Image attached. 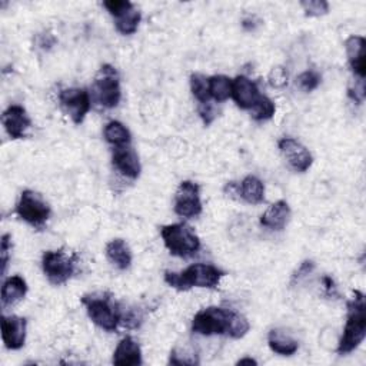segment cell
Here are the masks:
<instances>
[{
    "mask_svg": "<svg viewBox=\"0 0 366 366\" xmlns=\"http://www.w3.org/2000/svg\"><path fill=\"white\" fill-rule=\"evenodd\" d=\"M225 272L209 263H195L183 272H165V282L178 291H189L192 288L214 289L221 283Z\"/></svg>",
    "mask_w": 366,
    "mask_h": 366,
    "instance_id": "1",
    "label": "cell"
},
{
    "mask_svg": "<svg viewBox=\"0 0 366 366\" xmlns=\"http://www.w3.org/2000/svg\"><path fill=\"white\" fill-rule=\"evenodd\" d=\"M366 336V302L365 295L355 291L352 301L348 302V318L344 335L339 341L338 353L348 355L353 352Z\"/></svg>",
    "mask_w": 366,
    "mask_h": 366,
    "instance_id": "2",
    "label": "cell"
},
{
    "mask_svg": "<svg viewBox=\"0 0 366 366\" xmlns=\"http://www.w3.org/2000/svg\"><path fill=\"white\" fill-rule=\"evenodd\" d=\"M160 236L164 239L168 251L179 258L188 259L195 256L200 249V240L190 226L185 223H174L160 228Z\"/></svg>",
    "mask_w": 366,
    "mask_h": 366,
    "instance_id": "3",
    "label": "cell"
},
{
    "mask_svg": "<svg viewBox=\"0 0 366 366\" xmlns=\"http://www.w3.org/2000/svg\"><path fill=\"white\" fill-rule=\"evenodd\" d=\"M82 303L92 322L99 328L113 332L122 320V313L117 305L106 294H93L82 298Z\"/></svg>",
    "mask_w": 366,
    "mask_h": 366,
    "instance_id": "4",
    "label": "cell"
},
{
    "mask_svg": "<svg viewBox=\"0 0 366 366\" xmlns=\"http://www.w3.org/2000/svg\"><path fill=\"white\" fill-rule=\"evenodd\" d=\"M16 214L26 223L42 228L51 218V207L49 203L42 197V195L34 190H23L16 207Z\"/></svg>",
    "mask_w": 366,
    "mask_h": 366,
    "instance_id": "5",
    "label": "cell"
},
{
    "mask_svg": "<svg viewBox=\"0 0 366 366\" xmlns=\"http://www.w3.org/2000/svg\"><path fill=\"white\" fill-rule=\"evenodd\" d=\"M230 312L218 306L199 311L192 320V331L197 335H228Z\"/></svg>",
    "mask_w": 366,
    "mask_h": 366,
    "instance_id": "6",
    "label": "cell"
},
{
    "mask_svg": "<svg viewBox=\"0 0 366 366\" xmlns=\"http://www.w3.org/2000/svg\"><path fill=\"white\" fill-rule=\"evenodd\" d=\"M95 100L107 109L116 107L122 98V89L119 82V73L110 65H103L93 84Z\"/></svg>",
    "mask_w": 366,
    "mask_h": 366,
    "instance_id": "7",
    "label": "cell"
},
{
    "mask_svg": "<svg viewBox=\"0 0 366 366\" xmlns=\"http://www.w3.org/2000/svg\"><path fill=\"white\" fill-rule=\"evenodd\" d=\"M77 266V256L74 254H67L65 251H48L42 258V268L53 285L66 283L74 273Z\"/></svg>",
    "mask_w": 366,
    "mask_h": 366,
    "instance_id": "8",
    "label": "cell"
},
{
    "mask_svg": "<svg viewBox=\"0 0 366 366\" xmlns=\"http://www.w3.org/2000/svg\"><path fill=\"white\" fill-rule=\"evenodd\" d=\"M175 214L185 219L196 218L202 214L200 188L197 183L185 181L179 185L175 195Z\"/></svg>",
    "mask_w": 366,
    "mask_h": 366,
    "instance_id": "9",
    "label": "cell"
},
{
    "mask_svg": "<svg viewBox=\"0 0 366 366\" xmlns=\"http://www.w3.org/2000/svg\"><path fill=\"white\" fill-rule=\"evenodd\" d=\"M62 109L70 116L74 125H80L91 110V95L86 89L69 88L59 93Z\"/></svg>",
    "mask_w": 366,
    "mask_h": 366,
    "instance_id": "10",
    "label": "cell"
},
{
    "mask_svg": "<svg viewBox=\"0 0 366 366\" xmlns=\"http://www.w3.org/2000/svg\"><path fill=\"white\" fill-rule=\"evenodd\" d=\"M279 150L288 160L289 166L299 174H305L313 164V157L311 152L296 139L283 138L277 143Z\"/></svg>",
    "mask_w": 366,
    "mask_h": 366,
    "instance_id": "11",
    "label": "cell"
},
{
    "mask_svg": "<svg viewBox=\"0 0 366 366\" xmlns=\"http://www.w3.org/2000/svg\"><path fill=\"white\" fill-rule=\"evenodd\" d=\"M2 124L8 132V135L18 140L26 138L27 131L32 126V120L23 106L12 105L2 115Z\"/></svg>",
    "mask_w": 366,
    "mask_h": 366,
    "instance_id": "12",
    "label": "cell"
},
{
    "mask_svg": "<svg viewBox=\"0 0 366 366\" xmlns=\"http://www.w3.org/2000/svg\"><path fill=\"white\" fill-rule=\"evenodd\" d=\"M112 164L119 174L129 179H138L142 171L139 156L131 148V145L115 148L112 155Z\"/></svg>",
    "mask_w": 366,
    "mask_h": 366,
    "instance_id": "13",
    "label": "cell"
},
{
    "mask_svg": "<svg viewBox=\"0 0 366 366\" xmlns=\"http://www.w3.org/2000/svg\"><path fill=\"white\" fill-rule=\"evenodd\" d=\"M27 322L19 316H2V339L8 349L18 351L25 345Z\"/></svg>",
    "mask_w": 366,
    "mask_h": 366,
    "instance_id": "14",
    "label": "cell"
},
{
    "mask_svg": "<svg viewBox=\"0 0 366 366\" xmlns=\"http://www.w3.org/2000/svg\"><path fill=\"white\" fill-rule=\"evenodd\" d=\"M232 98L240 109L251 110L261 98L259 89L255 82L247 76H237L232 80Z\"/></svg>",
    "mask_w": 366,
    "mask_h": 366,
    "instance_id": "15",
    "label": "cell"
},
{
    "mask_svg": "<svg viewBox=\"0 0 366 366\" xmlns=\"http://www.w3.org/2000/svg\"><path fill=\"white\" fill-rule=\"evenodd\" d=\"M113 363L120 366L142 365V351L139 344L131 336L122 339L115 349Z\"/></svg>",
    "mask_w": 366,
    "mask_h": 366,
    "instance_id": "16",
    "label": "cell"
},
{
    "mask_svg": "<svg viewBox=\"0 0 366 366\" xmlns=\"http://www.w3.org/2000/svg\"><path fill=\"white\" fill-rule=\"evenodd\" d=\"M291 219V208L288 202L277 200L261 216V225L270 230H282Z\"/></svg>",
    "mask_w": 366,
    "mask_h": 366,
    "instance_id": "17",
    "label": "cell"
},
{
    "mask_svg": "<svg viewBox=\"0 0 366 366\" xmlns=\"http://www.w3.org/2000/svg\"><path fill=\"white\" fill-rule=\"evenodd\" d=\"M345 49L352 72L359 79H365V39L362 36H351L345 42Z\"/></svg>",
    "mask_w": 366,
    "mask_h": 366,
    "instance_id": "18",
    "label": "cell"
},
{
    "mask_svg": "<svg viewBox=\"0 0 366 366\" xmlns=\"http://www.w3.org/2000/svg\"><path fill=\"white\" fill-rule=\"evenodd\" d=\"M27 294V285L22 276H11L4 282L2 287V305L4 308L19 303Z\"/></svg>",
    "mask_w": 366,
    "mask_h": 366,
    "instance_id": "19",
    "label": "cell"
},
{
    "mask_svg": "<svg viewBox=\"0 0 366 366\" xmlns=\"http://www.w3.org/2000/svg\"><path fill=\"white\" fill-rule=\"evenodd\" d=\"M106 256L120 270H126L132 265V252L124 239L110 240L106 245Z\"/></svg>",
    "mask_w": 366,
    "mask_h": 366,
    "instance_id": "20",
    "label": "cell"
},
{
    "mask_svg": "<svg viewBox=\"0 0 366 366\" xmlns=\"http://www.w3.org/2000/svg\"><path fill=\"white\" fill-rule=\"evenodd\" d=\"M269 348L282 356H291L298 352L299 344L283 329H272L268 335Z\"/></svg>",
    "mask_w": 366,
    "mask_h": 366,
    "instance_id": "21",
    "label": "cell"
},
{
    "mask_svg": "<svg viewBox=\"0 0 366 366\" xmlns=\"http://www.w3.org/2000/svg\"><path fill=\"white\" fill-rule=\"evenodd\" d=\"M237 193L251 205H259L265 200V185L256 176H247L239 185Z\"/></svg>",
    "mask_w": 366,
    "mask_h": 366,
    "instance_id": "22",
    "label": "cell"
},
{
    "mask_svg": "<svg viewBox=\"0 0 366 366\" xmlns=\"http://www.w3.org/2000/svg\"><path fill=\"white\" fill-rule=\"evenodd\" d=\"M103 135H105L106 142L110 143L113 148L128 146L132 142V135H131L129 129L117 120L109 122V124L105 126Z\"/></svg>",
    "mask_w": 366,
    "mask_h": 366,
    "instance_id": "23",
    "label": "cell"
},
{
    "mask_svg": "<svg viewBox=\"0 0 366 366\" xmlns=\"http://www.w3.org/2000/svg\"><path fill=\"white\" fill-rule=\"evenodd\" d=\"M211 98L216 102H225L232 96V80L228 76L218 74L209 77Z\"/></svg>",
    "mask_w": 366,
    "mask_h": 366,
    "instance_id": "24",
    "label": "cell"
},
{
    "mask_svg": "<svg viewBox=\"0 0 366 366\" xmlns=\"http://www.w3.org/2000/svg\"><path fill=\"white\" fill-rule=\"evenodd\" d=\"M140 23V12L132 8L131 11L120 15L115 19V26L119 33L122 34H133Z\"/></svg>",
    "mask_w": 366,
    "mask_h": 366,
    "instance_id": "25",
    "label": "cell"
},
{
    "mask_svg": "<svg viewBox=\"0 0 366 366\" xmlns=\"http://www.w3.org/2000/svg\"><path fill=\"white\" fill-rule=\"evenodd\" d=\"M190 91L193 96L202 103L207 105L211 100V89H209V77L200 73H193L190 76Z\"/></svg>",
    "mask_w": 366,
    "mask_h": 366,
    "instance_id": "26",
    "label": "cell"
},
{
    "mask_svg": "<svg viewBox=\"0 0 366 366\" xmlns=\"http://www.w3.org/2000/svg\"><path fill=\"white\" fill-rule=\"evenodd\" d=\"M249 328H251V325L245 316L237 312H233V311L230 312L228 336H230L233 339H240L249 332Z\"/></svg>",
    "mask_w": 366,
    "mask_h": 366,
    "instance_id": "27",
    "label": "cell"
},
{
    "mask_svg": "<svg viewBox=\"0 0 366 366\" xmlns=\"http://www.w3.org/2000/svg\"><path fill=\"white\" fill-rule=\"evenodd\" d=\"M276 112V106L275 103L266 98V96H261L259 100L256 102V105L251 109V116L256 120V122H265L273 117Z\"/></svg>",
    "mask_w": 366,
    "mask_h": 366,
    "instance_id": "28",
    "label": "cell"
},
{
    "mask_svg": "<svg viewBox=\"0 0 366 366\" xmlns=\"http://www.w3.org/2000/svg\"><path fill=\"white\" fill-rule=\"evenodd\" d=\"M301 6L309 18H319L329 12V4L325 2V0H303L301 2Z\"/></svg>",
    "mask_w": 366,
    "mask_h": 366,
    "instance_id": "29",
    "label": "cell"
},
{
    "mask_svg": "<svg viewBox=\"0 0 366 366\" xmlns=\"http://www.w3.org/2000/svg\"><path fill=\"white\" fill-rule=\"evenodd\" d=\"M298 85L305 92H312L320 85V74L316 70H306L299 74Z\"/></svg>",
    "mask_w": 366,
    "mask_h": 366,
    "instance_id": "30",
    "label": "cell"
},
{
    "mask_svg": "<svg viewBox=\"0 0 366 366\" xmlns=\"http://www.w3.org/2000/svg\"><path fill=\"white\" fill-rule=\"evenodd\" d=\"M103 6L115 19L133 8V5L128 0H106V2H103Z\"/></svg>",
    "mask_w": 366,
    "mask_h": 366,
    "instance_id": "31",
    "label": "cell"
},
{
    "mask_svg": "<svg viewBox=\"0 0 366 366\" xmlns=\"http://www.w3.org/2000/svg\"><path fill=\"white\" fill-rule=\"evenodd\" d=\"M269 84L273 88H285L288 85V72L282 66H276L269 73Z\"/></svg>",
    "mask_w": 366,
    "mask_h": 366,
    "instance_id": "32",
    "label": "cell"
},
{
    "mask_svg": "<svg viewBox=\"0 0 366 366\" xmlns=\"http://www.w3.org/2000/svg\"><path fill=\"white\" fill-rule=\"evenodd\" d=\"M315 269V262L313 261H303L299 268L294 272L292 277H291V285L292 287H295L296 283H299L303 277H306L308 275H311Z\"/></svg>",
    "mask_w": 366,
    "mask_h": 366,
    "instance_id": "33",
    "label": "cell"
},
{
    "mask_svg": "<svg viewBox=\"0 0 366 366\" xmlns=\"http://www.w3.org/2000/svg\"><path fill=\"white\" fill-rule=\"evenodd\" d=\"M11 235L6 233L2 236V247H0V262H2V273L5 275L6 273V269H8V263H9V252H11V248H12V243H11Z\"/></svg>",
    "mask_w": 366,
    "mask_h": 366,
    "instance_id": "34",
    "label": "cell"
},
{
    "mask_svg": "<svg viewBox=\"0 0 366 366\" xmlns=\"http://www.w3.org/2000/svg\"><path fill=\"white\" fill-rule=\"evenodd\" d=\"M56 44V39L51 33H40L36 37V45L39 49L42 51H51Z\"/></svg>",
    "mask_w": 366,
    "mask_h": 366,
    "instance_id": "35",
    "label": "cell"
},
{
    "mask_svg": "<svg viewBox=\"0 0 366 366\" xmlns=\"http://www.w3.org/2000/svg\"><path fill=\"white\" fill-rule=\"evenodd\" d=\"M349 96L356 102V103H362L365 99V80L359 79L358 82H355L353 88H349Z\"/></svg>",
    "mask_w": 366,
    "mask_h": 366,
    "instance_id": "36",
    "label": "cell"
},
{
    "mask_svg": "<svg viewBox=\"0 0 366 366\" xmlns=\"http://www.w3.org/2000/svg\"><path fill=\"white\" fill-rule=\"evenodd\" d=\"M199 115H200V117L203 119V124H205V125H211L212 122L215 120V117H216L215 109H214V106H211L209 103L202 105V107L199 109Z\"/></svg>",
    "mask_w": 366,
    "mask_h": 366,
    "instance_id": "37",
    "label": "cell"
},
{
    "mask_svg": "<svg viewBox=\"0 0 366 366\" xmlns=\"http://www.w3.org/2000/svg\"><path fill=\"white\" fill-rule=\"evenodd\" d=\"M322 282H323V287H325V294H327L328 296H338V291H336L335 282H334L332 277L325 276L322 279Z\"/></svg>",
    "mask_w": 366,
    "mask_h": 366,
    "instance_id": "38",
    "label": "cell"
},
{
    "mask_svg": "<svg viewBox=\"0 0 366 366\" xmlns=\"http://www.w3.org/2000/svg\"><path fill=\"white\" fill-rule=\"evenodd\" d=\"M261 20L256 18V16H248V18H245L242 20V26H243V29L245 30H248V32H254V30H256V27L258 26H261Z\"/></svg>",
    "mask_w": 366,
    "mask_h": 366,
    "instance_id": "39",
    "label": "cell"
},
{
    "mask_svg": "<svg viewBox=\"0 0 366 366\" xmlns=\"http://www.w3.org/2000/svg\"><path fill=\"white\" fill-rule=\"evenodd\" d=\"M258 362L252 358H243V359H239L237 360V365H256Z\"/></svg>",
    "mask_w": 366,
    "mask_h": 366,
    "instance_id": "40",
    "label": "cell"
}]
</instances>
